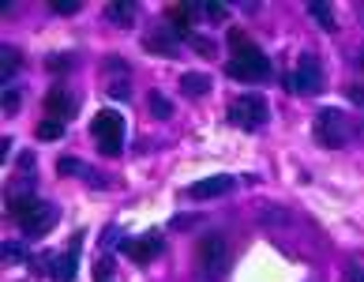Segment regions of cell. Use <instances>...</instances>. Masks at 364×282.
I'll list each match as a JSON object with an SVG mask.
<instances>
[{"label": "cell", "instance_id": "cell-1", "mask_svg": "<svg viewBox=\"0 0 364 282\" xmlns=\"http://www.w3.org/2000/svg\"><path fill=\"white\" fill-rule=\"evenodd\" d=\"M315 143L326 147V150H334V147H345L349 143V136H353V125H349V117H345L342 109H334V106H326L315 113Z\"/></svg>", "mask_w": 364, "mask_h": 282}, {"label": "cell", "instance_id": "cell-2", "mask_svg": "<svg viewBox=\"0 0 364 282\" xmlns=\"http://www.w3.org/2000/svg\"><path fill=\"white\" fill-rule=\"evenodd\" d=\"M90 132H94L101 155H109V158L120 155V143H124V117H120L117 109H98Z\"/></svg>", "mask_w": 364, "mask_h": 282}, {"label": "cell", "instance_id": "cell-3", "mask_svg": "<svg viewBox=\"0 0 364 282\" xmlns=\"http://www.w3.org/2000/svg\"><path fill=\"white\" fill-rule=\"evenodd\" d=\"M267 117H270V109H267V98H259V94H240V98H233L229 102V120L237 128H263L267 125Z\"/></svg>", "mask_w": 364, "mask_h": 282}, {"label": "cell", "instance_id": "cell-4", "mask_svg": "<svg viewBox=\"0 0 364 282\" xmlns=\"http://www.w3.org/2000/svg\"><path fill=\"white\" fill-rule=\"evenodd\" d=\"M226 72H229V79H237V83H267L270 79V61H267L263 53L233 56Z\"/></svg>", "mask_w": 364, "mask_h": 282}, {"label": "cell", "instance_id": "cell-5", "mask_svg": "<svg viewBox=\"0 0 364 282\" xmlns=\"http://www.w3.org/2000/svg\"><path fill=\"white\" fill-rule=\"evenodd\" d=\"M199 263L207 275H226L229 267V249H226V237L222 233H207L199 241Z\"/></svg>", "mask_w": 364, "mask_h": 282}, {"label": "cell", "instance_id": "cell-6", "mask_svg": "<svg viewBox=\"0 0 364 282\" xmlns=\"http://www.w3.org/2000/svg\"><path fill=\"white\" fill-rule=\"evenodd\" d=\"M293 91L297 94H320L323 91V68H320V61H315L312 53H301V61H297Z\"/></svg>", "mask_w": 364, "mask_h": 282}, {"label": "cell", "instance_id": "cell-7", "mask_svg": "<svg viewBox=\"0 0 364 282\" xmlns=\"http://www.w3.org/2000/svg\"><path fill=\"white\" fill-rule=\"evenodd\" d=\"M57 219H60V211L53 203H38L34 207V211H26L23 219H19V226H23V237H45V233L53 230V226H57Z\"/></svg>", "mask_w": 364, "mask_h": 282}, {"label": "cell", "instance_id": "cell-8", "mask_svg": "<svg viewBox=\"0 0 364 282\" xmlns=\"http://www.w3.org/2000/svg\"><path fill=\"white\" fill-rule=\"evenodd\" d=\"M120 252L132 263H151L162 252V233H143V237H120Z\"/></svg>", "mask_w": 364, "mask_h": 282}, {"label": "cell", "instance_id": "cell-9", "mask_svg": "<svg viewBox=\"0 0 364 282\" xmlns=\"http://www.w3.org/2000/svg\"><path fill=\"white\" fill-rule=\"evenodd\" d=\"M237 188V181H233L229 173H218V177H203V181H192L184 192L192 196V200H218V196H226Z\"/></svg>", "mask_w": 364, "mask_h": 282}, {"label": "cell", "instance_id": "cell-10", "mask_svg": "<svg viewBox=\"0 0 364 282\" xmlns=\"http://www.w3.org/2000/svg\"><path fill=\"white\" fill-rule=\"evenodd\" d=\"M45 109H49V117L53 120H72V117H76V94H72V91H49V94H45Z\"/></svg>", "mask_w": 364, "mask_h": 282}, {"label": "cell", "instance_id": "cell-11", "mask_svg": "<svg viewBox=\"0 0 364 282\" xmlns=\"http://www.w3.org/2000/svg\"><path fill=\"white\" fill-rule=\"evenodd\" d=\"M79 244H83V233H76V237H72L68 252H64V256L57 260V271H53V275H57V282H72V279H76V263H79Z\"/></svg>", "mask_w": 364, "mask_h": 282}, {"label": "cell", "instance_id": "cell-12", "mask_svg": "<svg viewBox=\"0 0 364 282\" xmlns=\"http://www.w3.org/2000/svg\"><path fill=\"white\" fill-rule=\"evenodd\" d=\"M181 91L188 94V98H203V94L210 91V75L207 72H184L181 75Z\"/></svg>", "mask_w": 364, "mask_h": 282}, {"label": "cell", "instance_id": "cell-13", "mask_svg": "<svg viewBox=\"0 0 364 282\" xmlns=\"http://www.w3.org/2000/svg\"><path fill=\"white\" fill-rule=\"evenodd\" d=\"M106 19L113 26H124V31H128V26L135 23V4H132V0H128V4H120V0H117V4L106 8Z\"/></svg>", "mask_w": 364, "mask_h": 282}, {"label": "cell", "instance_id": "cell-14", "mask_svg": "<svg viewBox=\"0 0 364 282\" xmlns=\"http://www.w3.org/2000/svg\"><path fill=\"white\" fill-rule=\"evenodd\" d=\"M308 12H312V19L323 26V31L334 34V26H338V23H334V8L326 4V0H312V4H308Z\"/></svg>", "mask_w": 364, "mask_h": 282}, {"label": "cell", "instance_id": "cell-15", "mask_svg": "<svg viewBox=\"0 0 364 282\" xmlns=\"http://www.w3.org/2000/svg\"><path fill=\"white\" fill-rule=\"evenodd\" d=\"M143 49H147V53H162V56H176V45L169 42V34H165V31H158V34L147 38Z\"/></svg>", "mask_w": 364, "mask_h": 282}, {"label": "cell", "instance_id": "cell-16", "mask_svg": "<svg viewBox=\"0 0 364 282\" xmlns=\"http://www.w3.org/2000/svg\"><path fill=\"white\" fill-rule=\"evenodd\" d=\"M188 8H192V12H203L210 23H226V15H229V8L218 4V0H207V4H188Z\"/></svg>", "mask_w": 364, "mask_h": 282}, {"label": "cell", "instance_id": "cell-17", "mask_svg": "<svg viewBox=\"0 0 364 282\" xmlns=\"http://www.w3.org/2000/svg\"><path fill=\"white\" fill-rule=\"evenodd\" d=\"M19 64H23V56L12 49V45H8L4 53H0V79H12L15 72H19Z\"/></svg>", "mask_w": 364, "mask_h": 282}, {"label": "cell", "instance_id": "cell-18", "mask_svg": "<svg viewBox=\"0 0 364 282\" xmlns=\"http://www.w3.org/2000/svg\"><path fill=\"white\" fill-rule=\"evenodd\" d=\"M229 49L237 53V56H248V53H259L256 45H251V38L245 34V31H237V26H233L229 31Z\"/></svg>", "mask_w": 364, "mask_h": 282}, {"label": "cell", "instance_id": "cell-19", "mask_svg": "<svg viewBox=\"0 0 364 282\" xmlns=\"http://www.w3.org/2000/svg\"><path fill=\"white\" fill-rule=\"evenodd\" d=\"M147 109H151V117H158V120H169L173 117V106L162 98L158 91H151V98H147Z\"/></svg>", "mask_w": 364, "mask_h": 282}, {"label": "cell", "instance_id": "cell-20", "mask_svg": "<svg viewBox=\"0 0 364 282\" xmlns=\"http://www.w3.org/2000/svg\"><path fill=\"white\" fill-rule=\"evenodd\" d=\"M60 136H64V120L45 117L42 125H38V139H45V143H53V139H60Z\"/></svg>", "mask_w": 364, "mask_h": 282}, {"label": "cell", "instance_id": "cell-21", "mask_svg": "<svg viewBox=\"0 0 364 282\" xmlns=\"http://www.w3.org/2000/svg\"><path fill=\"white\" fill-rule=\"evenodd\" d=\"M169 23L176 26V31H188L192 26V8L188 4H173L169 8Z\"/></svg>", "mask_w": 364, "mask_h": 282}, {"label": "cell", "instance_id": "cell-22", "mask_svg": "<svg viewBox=\"0 0 364 282\" xmlns=\"http://www.w3.org/2000/svg\"><path fill=\"white\" fill-rule=\"evenodd\" d=\"M0 256H4V263H23V260H26V249H23L19 241H4Z\"/></svg>", "mask_w": 364, "mask_h": 282}, {"label": "cell", "instance_id": "cell-23", "mask_svg": "<svg viewBox=\"0 0 364 282\" xmlns=\"http://www.w3.org/2000/svg\"><path fill=\"white\" fill-rule=\"evenodd\" d=\"M79 169H83L79 158H72V155L57 158V173H60V177H79Z\"/></svg>", "mask_w": 364, "mask_h": 282}, {"label": "cell", "instance_id": "cell-24", "mask_svg": "<svg viewBox=\"0 0 364 282\" xmlns=\"http://www.w3.org/2000/svg\"><path fill=\"white\" fill-rule=\"evenodd\" d=\"M345 282H364V260H345Z\"/></svg>", "mask_w": 364, "mask_h": 282}, {"label": "cell", "instance_id": "cell-25", "mask_svg": "<svg viewBox=\"0 0 364 282\" xmlns=\"http://www.w3.org/2000/svg\"><path fill=\"white\" fill-rule=\"evenodd\" d=\"M109 275H113V256L106 252V256L98 260V267H94V279H98V282H109Z\"/></svg>", "mask_w": 364, "mask_h": 282}, {"label": "cell", "instance_id": "cell-26", "mask_svg": "<svg viewBox=\"0 0 364 282\" xmlns=\"http://www.w3.org/2000/svg\"><path fill=\"white\" fill-rule=\"evenodd\" d=\"M128 94H132V83H128V79H113V83H109V98H128Z\"/></svg>", "mask_w": 364, "mask_h": 282}, {"label": "cell", "instance_id": "cell-27", "mask_svg": "<svg viewBox=\"0 0 364 282\" xmlns=\"http://www.w3.org/2000/svg\"><path fill=\"white\" fill-rule=\"evenodd\" d=\"M45 68H49V72H64V68H72V56H60V53H53L49 56V61H45Z\"/></svg>", "mask_w": 364, "mask_h": 282}, {"label": "cell", "instance_id": "cell-28", "mask_svg": "<svg viewBox=\"0 0 364 282\" xmlns=\"http://www.w3.org/2000/svg\"><path fill=\"white\" fill-rule=\"evenodd\" d=\"M53 12H57V15H76L79 0H53Z\"/></svg>", "mask_w": 364, "mask_h": 282}, {"label": "cell", "instance_id": "cell-29", "mask_svg": "<svg viewBox=\"0 0 364 282\" xmlns=\"http://www.w3.org/2000/svg\"><path fill=\"white\" fill-rule=\"evenodd\" d=\"M19 91H4V113H8V117H12V113H19Z\"/></svg>", "mask_w": 364, "mask_h": 282}, {"label": "cell", "instance_id": "cell-30", "mask_svg": "<svg viewBox=\"0 0 364 282\" xmlns=\"http://www.w3.org/2000/svg\"><path fill=\"white\" fill-rule=\"evenodd\" d=\"M192 45H195V53H199V56H214V45H210V38L195 34V38H192Z\"/></svg>", "mask_w": 364, "mask_h": 282}, {"label": "cell", "instance_id": "cell-31", "mask_svg": "<svg viewBox=\"0 0 364 282\" xmlns=\"http://www.w3.org/2000/svg\"><path fill=\"white\" fill-rule=\"evenodd\" d=\"M19 173H23V177L34 173V155H31V150H23V155H19Z\"/></svg>", "mask_w": 364, "mask_h": 282}, {"label": "cell", "instance_id": "cell-32", "mask_svg": "<svg viewBox=\"0 0 364 282\" xmlns=\"http://www.w3.org/2000/svg\"><path fill=\"white\" fill-rule=\"evenodd\" d=\"M192 226H195L192 214H176V219H173V230H192Z\"/></svg>", "mask_w": 364, "mask_h": 282}, {"label": "cell", "instance_id": "cell-33", "mask_svg": "<svg viewBox=\"0 0 364 282\" xmlns=\"http://www.w3.org/2000/svg\"><path fill=\"white\" fill-rule=\"evenodd\" d=\"M349 98L357 102V106H364V87H349Z\"/></svg>", "mask_w": 364, "mask_h": 282}]
</instances>
